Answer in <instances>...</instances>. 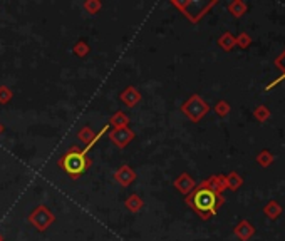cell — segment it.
Wrapping results in <instances>:
<instances>
[{"label":"cell","instance_id":"6da1fadb","mask_svg":"<svg viewBox=\"0 0 285 241\" xmlns=\"http://www.w3.org/2000/svg\"><path fill=\"white\" fill-rule=\"evenodd\" d=\"M186 206H190L201 220H210L218 213L220 208L225 204V196L211 188L208 179L196 184V188L185 198Z\"/></svg>","mask_w":285,"mask_h":241},{"label":"cell","instance_id":"7a4b0ae2","mask_svg":"<svg viewBox=\"0 0 285 241\" xmlns=\"http://www.w3.org/2000/svg\"><path fill=\"white\" fill-rule=\"evenodd\" d=\"M91 162L93 161H91V158L87 156V153L84 149L72 146L62 158H59L57 166L66 171V174L71 179H77L89 169Z\"/></svg>","mask_w":285,"mask_h":241},{"label":"cell","instance_id":"3957f363","mask_svg":"<svg viewBox=\"0 0 285 241\" xmlns=\"http://www.w3.org/2000/svg\"><path fill=\"white\" fill-rule=\"evenodd\" d=\"M217 3L218 0H171V5L176 7L191 24H198Z\"/></svg>","mask_w":285,"mask_h":241},{"label":"cell","instance_id":"277c9868","mask_svg":"<svg viewBox=\"0 0 285 241\" xmlns=\"http://www.w3.org/2000/svg\"><path fill=\"white\" fill-rule=\"evenodd\" d=\"M180 109L191 122H200L210 112L208 102H206L200 94H191L190 97L181 104Z\"/></svg>","mask_w":285,"mask_h":241},{"label":"cell","instance_id":"5b68a950","mask_svg":"<svg viewBox=\"0 0 285 241\" xmlns=\"http://www.w3.org/2000/svg\"><path fill=\"white\" fill-rule=\"evenodd\" d=\"M27 221H29L30 225H34L37 231H45V230H49V226L52 225L54 221H56V215H54L45 204H39L37 208L32 210L29 218H27Z\"/></svg>","mask_w":285,"mask_h":241},{"label":"cell","instance_id":"8992f818","mask_svg":"<svg viewBox=\"0 0 285 241\" xmlns=\"http://www.w3.org/2000/svg\"><path fill=\"white\" fill-rule=\"evenodd\" d=\"M108 129H109V126H104L103 129L99 131V133H94V131L91 129L89 126H84V127H82L79 133H77V139H79L82 144H86L84 151H86V153H89V149L93 148L94 144L98 143V141H99L101 138H103V134L108 133Z\"/></svg>","mask_w":285,"mask_h":241},{"label":"cell","instance_id":"52a82bcc","mask_svg":"<svg viewBox=\"0 0 285 241\" xmlns=\"http://www.w3.org/2000/svg\"><path fill=\"white\" fill-rule=\"evenodd\" d=\"M109 139L116 144L118 148L124 149L128 144L135 139V133L130 129V127H119V129H111L109 131Z\"/></svg>","mask_w":285,"mask_h":241},{"label":"cell","instance_id":"ba28073f","mask_svg":"<svg viewBox=\"0 0 285 241\" xmlns=\"http://www.w3.org/2000/svg\"><path fill=\"white\" fill-rule=\"evenodd\" d=\"M136 178H138V174L133 171V167L128 164H123L121 167H118L116 172H114V181H116L118 184H121L123 188L131 186L136 181Z\"/></svg>","mask_w":285,"mask_h":241},{"label":"cell","instance_id":"9c48e42d","mask_svg":"<svg viewBox=\"0 0 285 241\" xmlns=\"http://www.w3.org/2000/svg\"><path fill=\"white\" fill-rule=\"evenodd\" d=\"M142 99V94L140 92V89H136L135 85H128L126 89L119 94V101L128 107H135L136 104H140Z\"/></svg>","mask_w":285,"mask_h":241},{"label":"cell","instance_id":"30bf717a","mask_svg":"<svg viewBox=\"0 0 285 241\" xmlns=\"http://www.w3.org/2000/svg\"><path fill=\"white\" fill-rule=\"evenodd\" d=\"M173 186L176 188V191H180L181 194L188 196V194L196 188V183H195V179L188 174V172H181V174L173 181Z\"/></svg>","mask_w":285,"mask_h":241},{"label":"cell","instance_id":"8fae6325","mask_svg":"<svg viewBox=\"0 0 285 241\" xmlns=\"http://www.w3.org/2000/svg\"><path fill=\"white\" fill-rule=\"evenodd\" d=\"M233 233H235V236L240 241H248L252 238V236L255 235V226L252 225L250 221H247V220H242L238 225L233 228Z\"/></svg>","mask_w":285,"mask_h":241},{"label":"cell","instance_id":"7c38bea8","mask_svg":"<svg viewBox=\"0 0 285 241\" xmlns=\"http://www.w3.org/2000/svg\"><path fill=\"white\" fill-rule=\"evenodd\" d=\"M130 117L124 114L123 111H116L109 117V126H113V129H119V127H130Z\"/></svg>","mask_w":285,"mask_h":241},{"label":"cell","instance_id":"4fadbf2b","mask_svg":"<svg viewBox=\"0 0 285 241\" xmlns=\"http://www.w3.org/2000/svg\"><path fill=\"white\" fill-rule=\"evenodd\" d=\"M124 206H126V210L130 213H140L142 210V206H144V201L141 199V196H138V194H130V196L126 198V201H124Z\"/></svg>","mask_w":285,"mask_h":241},{"label":"cell","instance_id":"5bb4252c","mask_svg":"<svg viewBox=\"0 0 285 241\" xmlns=\"http://www.w3.org/2000/svg\"><path fill=\"white\" fill-rule=\"evenodd\" d=\"M225 181H227V189L230 191H238L243 186V178L237 171H232L228 172V174H225Z\"/></svg>","mask_w":285,"mask_h":241},{"label":"cell","instance_id":"9a60e30c","mask_svg":"<svg viewBox=\"0 0 285 241\" xmlns=\"http://www.w3.org/2000/svg\"><path fill=\"white\" fill-rule=\"evenodd\" d=\"M248 10V5L243 0H233V2L228 3V12L232 13L235 19H240V17H243Z\"/></svg>","mask_w":285,"mask_h":241},{"label":"cell","instance_id":"2e32d148","mask_svg":"<svg viewBox=\"0 0 285 241\" xmlns=\"http://www.w3.org/2000/svg\"><path fill=\"white\" fill-rule=\"evenodd\" d=\"M282 211H284L282 206H280L277 201H274V199H272V201H269L264 206V215L269 218V220H272V221L277 220V218L282 215Z\"/></svg>","mask_w":285,"mask_h":241},{"label":"cell","instance_id":"e0dca14e","mask_svg":"<svg viewBox=\"0 0 285 241\" xmlns=\"http://www.w3.org/2000/svg\"><path fill=\"white\" fill-rule=\"evenodd\" d=\"M218 45L223 49V51L230 52V51H232V49L237 45V39H235V35H233L232 32H223V34L220 35V39H218Z\"/></svg>","mask_w":285,"mask_h":241},{"label":"cell","instance_id":"ac0fdd59","mask_svg":"<svg viewBox=\"0 0 285 241\" xmlns=\"http://www.w3.org/2000/svg\"><path fill=\"white\" fill-rule=\"evenodd\" d=\"M274 64H275V67H277V69H279L280 72H282V76H280L279 79L275 80V82H272L270 85H267V90H270V89L274 87V85L280 84V82H282V80L285 79V51H284L282 54H280V56H279L277 59H275V62H274Z\"/></svg>","mask_w":285,"mask_h":241},{"label":"cell","instance_id":"d6986e66","mask_svg":"<svg viewBox=\"0 0 285 241\" xmlns=\"http://www.w3.org/2000/svg\"><path fill=\"white\" fill-rule=\"evenodd\" d=\"M254 117H255V121H259V122H267L272 117V112H270V109L264 106V104H260V106H257L254 109Z\"/></svg>","mask_w":285,"mask_h":241},{"label":"cell","instance_id":"ffe728a7","mask_svg":"<svg viewBox=\"0 0 285 241\" xmlns=\"http://www.w3.org/2000/svg\"><path fill=\"white\" fill-rule=\"evenodd\" d=\"M91 52V47H89V44L86 42V40H77V42L74 44V47H72V54H74V56H77V57H86L87 54Z\"/></svg>","mask_w":285,"mask_h":241},{"label":"cell","instance_id":"44dd1931","mask_svg":"<svg viewBox=\"0 0 285 241\" xmlns=\"http://www.w3.org/2000/svg\"><path fill=\"white\" fill-rule=\"evenodd\" d=\"M274 161H275L274 154L270 151H267V149L260 151L259 156H257V162H259V166H262V167H269Z\"/></svg>","mask_w":285,"mask_h":241},{"label":"cell","instance_id":"7402d4cb","mask_svg":"<svg viewBox=\"0 0 285 241\" xmlns=\"http://www.w3.org/2000/svg\"><path fill=\"white\" fill-rule=\"evenodd\" d=\"M82 7H84V10L87 13H91V15H96L101 8H103V2L101 0H86L84 3H82Z\"/></svg>","mask_w":285,"mask_h":241},{"label":"cell","instance_id":"603a6c76","mask_svg":"<svg viewBox=\"0 0 285 241\" xmlns=\"http://www.w3.org/2000/svg\"><path fill=\"white\" fill-rule=\"evenodd\" d=\"M213 111L218 117H227L230 114V111H232V107H230V104L227 101H218L215 104Z\"/></svg>","mask_w":285,"mask_h":241},{"label":"cell","instance_id":"cb8c5ba5","mask_svg":"<svg viewBox=\"0 0 285 241\" xmlns=\"http://www.w3.org/2000/svg\"><path fill=\"white\" fill-rule=\"evenodd\" d=\"M13 97V90L10 87H7V85H0V104L2 106H5L12 101Z\"/></svg>","mask_w":285,"mask_h":241},{"label":"cell","instance_id":"d4e9b609","mask_svg":"<svg viewBox=\"0 0 285 241\" xmlns=\"http://www.w3.org/2000/svg\"><path fill=\"white\" fill-rule=\"evenodd\" d=\"M235 39H237V45L240 49H248L252 45V37L247 34V32H240Z\"/></svg>","mask_w":285,"mask_h":241},{"label":"cell","instance_id":"484cf974","mask_svg":"<svg viewBox=\"0 0 285 241\" xmlns=\"http://www.w3.org/2000/svg\"><path fill=\"white\" fill-rule=\"evenodd\" d=\"M3 131H5V126H3V124H2V122H0V134H2V133H3Z\"/></svg>","mask_w":285,"mask_h":241},{"label":"cell","instance_id":"4316f807","mask_svg":"<svg viewBox=\"0 0 285 241\" xmlns=\"http://www.w3.org/2000/svg\"><path fill=\"white\" fill-rule=\"evenodd\" d=\"M0 241H5V240H3V236H2V235H0Z\"/></svg>","mask_w":285,"mask_h":241}]
</instances>
